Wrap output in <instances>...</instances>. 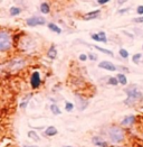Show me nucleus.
Returning <instances> with one entry per match:
<instances>
[{"label": "nucleus", "mask_w": 143, "mask_h": 147, "mask_svg": "<svg viewBox=\"0 0 143 147\" xmlns=\"http://www.w3.org/2000/svg\"><path fill=\"white\" fill-rule=\"evenodd\" d=\"M20 12H21V9L19 7H16V6H12V7H10V9H9V13H10V16H12V17L19 16Z\"/></svg>", "instance_id": "nucleus-22"}, {"label": "nucleus", "mask_w": 143, "mask_h": 147, "mask_svg": "<svg viewBox=\"0 0 143 147\" xmlns=\"http://www.w3.org/2000/svg\"><path fill=\"white\" fill-rule=\"evenodd\" d=\"M91 38H92L94 42L104 43V44L107 43V36L105 32H98V33H95V34H92V35H91Z\"/></svg>", "instance_id": "nucleus-11"}, {"label": "nucleus", "mask_w": 143, "mask_h": 147, "mask_svg": "<svg viewBox=\"0 0 143 147\" xmlns=\"http://www.w3.org/2000/svg\"><path fill=\"white\" fill-rule=\"evenodd\" d=\"M142 62H143V56H142Z\"/></svg>", "instance_id": "nucleus-38"}, {"label": "nucleus", "mask_w": 143, "mask_h": 147, "mask_svg": "<svg viewBox=\"0 0 143 147\" xmlns=\"http://www.w3.org/2000/svg\"><path fill=\"white\" fill-rule=\"evenodd\" d=\"M63 147H75V146H71V145H66V146H63Z\"/></svg>", "instance_id": "nucleus-37"}, {"label": "nucleus", "mask_w": 143, "mask_h": 147, "mask_svg": "<svg viewBox=\"0 0 143 147\" xmlns=\"http://www.w3.org/2000/svg\"><path fill=\"white\" fill-rule=\"evenodd\" d=\"M116 79H118V81H119V84H121V86H128V78H126V75H125V73H121V72H119V73L116 74Z\"/></svg>", "instance_id": "nucleus-16"}, {"label": "nucleus", "mask_w": 143, "mask_h": 147, "mask_svg": "<svg viewBox=\"0 0 143 147\" xmlns=\"http://www.w3.org/2000/svg\"><path fill=\"white\" fill-rule=\"evenodd\" d=\"M126 99L123 101L125 106L128 107H133L140 102L143 101V93L141 90H139V88L136 86H130L124 90Z\"/></svg>", "instance_id": "nucleus-2"}, {"label": "nucleus", "mask_w": 143, "mask_h": 147, "mask_svg": "<svg viewBox=\"0 0 143 147\" xmlns=\"http://www.w3.org/2000/svg\"><path fill=\"white\" fill-rule=\"evenodd\" d=\"M39 10L41 13H44V15H47L50 12V6L48 5L47 2H43V3H40V7H39Z\"/></svg>", "instance_id": "nucleus-19"}, {"label": "nucleus", "mask_w": 143, "mask_h": 147, "mask_svg": "<svg viewBox=\"0 0 143 147\" xmlns=\"http://www.w3.org/2000/svg\"><path fill=\"white\" fill-rule=\"evenodd\" d=\"M132 22L135 23V24H143V16H139L136 18H133Z\"/></svg>", "instance_id": "nucleus-29"}, {"label": "nucleus", "mask_w": 143, "mask_h": 147, "mask_svg": "<svg viewBox=\"0 0 143 147\" xmlns=\"http://www.w3.org/2000/svg\"><path fill=\"white\" fill-rule=\"evenodd\" d=\"M27 137H28L30 140L36 142V143L40 142V136L38 135V133H37L36 130H29V131L27 133Z\"/></svg>", "instance_id": "nucleus-15"}, {"label": "nucleus", "mask_w": 143, "mask_h": 147, "mask_svg": "<svg viewBox=\"0 0 143 147\" xmlns=\"http://www.w3.org/2000/svg\"><path fill=\"white\" fill-rule=\"evenodd\" d=\"M116 69L121 71V73H129L130 72V70L126 67V66H123V65H120V66H116Z\"/></svg>", "instance_id": "nucleus-27"}, {"label": "nucleus", "mask_w": 143, "mask_h": 147, "mask_svg": "<svg viewBox=\"0 0 143 147\" xmlns=\"http://www.w3.org/2000/svg\"><path fill=\"white\" fill-rule=\"evenodd\" d=\"M122 32H123V34H125V35H126L128 37H130L131 39H133V38H134V36H133V34H131V33H128L126 30H122Z\"/></svg>", "instance_id": "nucleus-34"}, {"label": "nucleus", "mask_w": 143, "mask_h": 147, "mask_svg": "<svg viewBox=\"0 0 143 147\" xmlns=\"http://www.w3.org/2000/svg\"><path fill=\"white\" fill-rule=\"evenodd\" d=\"M101 15V9H96V10H93V11H90L87 13H85L83 16L84 20H93V19H96L98 18Z\"/></svg>", "instance_id": "nucleus-12"}, {"label": "nucleus", "mask_w": 143, "mask_h": 147, "mask_svg": "<svg viewBox=\"0 0 143 147\" xmlns=\"http://www.w3.org/2000/svg\"><path fill=\"white\" fill-rule=\"evenodd\" d=\"M98 67H100V69H103V70H105V71H108V72H115V71H118L116 65L113 64L112 62H110V61L100 62V63H98Z\"/></svg>", "instance_id": "nucleus-10"}, {"label": "nucleus", "mask_w": 143, "mask_h": 147, "mask_svg": "<svg viewBox=\"0 0 143 147\" xmlns=\"http://www.w3.org/2000/svg\"><path fill=\"white\" fill-rule=\"evenodd\" d=\"M47 57L49 60H55L57 57V49L55 45H50V47L47 51Z\"/></svg>", "instance_id": "nucleus-14"}, {"label": "nucleus", "mask_w": 143, "mask_h": 147, "mask_svg": "<svg viewBox=\"0 0 143 147\" xmlns=\"http://www.w3.org/2000/svg\"><path fill=\"white\" fill-rule=\"evenodd\" d=\"M119 55L121 56V59H123V60H128L129 57H130V53H129V51L125 49H123V47H121L119 49Z\"/></svg>", "instance_id": "nucleus-21"}, {"label": "nucleus", "mask_w": 143, "mask_h": 147, "mask_svg": "<svg viewBox=\"0 0 143 147\" xmlns=\"http://www.w3.org/2000/svg\"><path fill=\"white\" fill-rule=\"evenodd\" d=\"M135 123H136V116H134V115H128V116H125L121 120L120 126H122L123 128H130Z\"/></svg>", "instance_id": "nucleus-9"}, {"label": "nucleus", "mask_w": 143, "mask_h": 147, "mask_svg": "<svg viewBox=\"0 0 143 147\" xmlns=\"http://www.w3.org/2000/svg\"><path fill=\"white\" fill-rule=\"evenodd\" d=\"M78 60H80L81 62H86L87 60H88V57H87V54H84V53L80 54V56H78Z\"/></svg>", "instance_id": "nucleus-30"}, {"label": "nucleus", "mask_w": 143, "mask_h": 147, "mask_svg": "<svg viewBox=\"0 0 143 147\" xmlns=\"http://www.w3.org/2000/svg\"><path fill=\"white\" fill-rule=\"evenodd\" d=\"M93 47L95 49H97L98 52H101V53H103V54H106L108 56H114V53L112 52V51H110V49H104V47H101V46H98V45H93Z\"/></svg>", "instance_id": "nucleus-17"}, {"label": "nucleus", "mask_w": 143, "mask_h": 147, "mask_svg": "<svg viewBox=\"0 0 143 147\" xmlns=\"http://www.w3.org/2000/svg\"><path fill=\"white\" fill-rule=\"evenodd\" d=\"M91 142H92V144L96 147H110V143L107 142L105 138H103L102 136L100 135H95L92 137V139H91Z\"/></svg>", "instance_id": "nucleus-8"}, {"label": "nucleus", "mask_w": 143, "mask_h": 147, "mask_svg": "<svg viewBox=\"0 0 143 147\" xmlns=\"http://www.w3.org/2000/svg\"><path fill=\"white\" fill-rule=\"evenodd\" d=\"M75 108V105L71 101H65V110L67 112H72Z\"/></svg>", "instance_id": "nucleus-25"}, {"label": "nucleus", "mask_w": 143, "mask_h": 147, "mask_svg": "<svg viewBox=\"0 0 143 147\" xmlns=\"http://www.w3.org/2000/svg\"><path fill=\"white\" fill-rule=\"evenodd\" d=\"M75 101H76V107L80 111H84L85 109H87V107L90 105V101L78 93L75 94Z\"/></svg>", "instance_id": "nucleus-6"}, {"label": "nucleus", "mask_w": 143, "mask_h": 147, "mask_svg": "<svg viewBox=\"0 0 143 147\" xmlns=\"http://www.w3.org/2000/svg\"><path fill=\"white\" fill-rule=\"evenodd\" d=\"M23 147H38V146H37V145H28V144L26 145V144H25V145H23Z\"/></svg>", "instance_id": "nucleus-36"}, {"label": "nucleus", "mask_w": 143, "mask_h": 147, "mask_svg": "<svg viewBox=\"0 0 143 147\" xmlns=\"http://www.w3.org/2000/svg\"><path fill=\"white\" fill-rule=\"evenodd\" d=\"M110 1H111V0H97V3H98V5H106Z\"/></svg>", "instance_id": "nucleus-33"}, {"label": "nucleus", "mask_w": 143, "mask_h": 147, "mask_svg": "<svg viewBox=\"0 0 143 147\" xmlns=\"http://www.w3.org/2000/svg\"><path fill=\"white\" fill-rule=\"evenodd\" d=\"M57 134H58V130L55 126H48L44 130V136H46V137H55Z\"/></svg>", "instance_id": "nucleus-13"}, {"label": "nucleus", "mask_w": 143, "mask_h": 147, "mask_svg": "<svg viewBox=\"0 0 143 147\" xmlns=\"http://www.w3.org/2000/svg\"><path fill=\"white\" fill-rule=\"evenodd\" d=\"M47 27L51 32H54L56 34H61V28H60L59 26H57L56 24H54V23H48Z\"/></svg>", "instance_id": "nucleus-18"}, {"label": "nucleus", "mask_w": 143, "mask_h": 147, "mask_svg": "<svg viewBox=\"0 0 143 147\" xmlns=\"http://www.w3.org/2000/svg\"><path fill=\"white\" fill-rule=\"evenodd\" d=\"M40 86H41L40 73H39V71H34L30 75V86H31V89L37 90V89L40 88Z\"/></svg>", "instance_id": "nucleus-5"}, {"label": "nucleus", "mask_w": 143, "mask_h": 147, "mask_svg": "<svg viewBox=\"0 0 143 147\" xmlns=\"http://www.w3.org/2000/svg\"><path fill=\"white\" fill-rule=\"evenodd\" d=\"M26 64V61L21 57H17V59H13L11 61L8 63V69L13 70V71H17V70H20L23 69Z\"/></svg>", "instance_id": "nucleus-7"}, {"label": "nucleus", "mask_w": 143, "mask_h": 147, "mask_svg": "<svg viewBox=\"0 0 143 147\" xmlns=\"http://www.w3.org/2000/svg\"><path fill=\"white\" fill-rule=\"evenodd\" d=\"M49 109H50L51 113H53L54 116H59L60 113H61L60 108L56 105V103H51V105H50V107H49Z\"/></svg>", "instance_id": "nucleus-20"}, {"label": "nucleus", "mask_w": 143, "mask_h": 147, "mask_svg": "<svg viewBox=\"0 0 143 147\" xmlns=\"http://www.w3.org/2000/svg\"><path fill=\"white\" fill-rule=\"evenodd\" d=\"M107 84L112 86H119V81H118L116 76H108V78H107Z\"/></svg>", "instance_id": "nucleus-24"}, {"label": "nucleus", "mask_w": 143, "mask_h": 147, "mask_svg": "<svg viewBox=\"0 0 143 147\" xmlns=\"http://www.w3.org/2000/svg\"><path fill=\"white\" fill-rule=\"evenodd\" d=\"M26 24L29 27H36V26H43L46 24V19L45 17L41 16H33L26 19Z\"/></svg>", "instance_id": "nucleus-4"}, {"label": "nucleus", "mask_w": 143, "mask_h": 147, "mask_svg": "<svg viewBox=\"0 0 143 147\" xmlns=\"http://www.w3.org/2000/svg\"><path fill=\"white\" fill-rule=\"evenodd\" d=\"M142 56H143V54H141V53H135V54L132 56V62H133L134 64L139 65V64L142 62Z\"/></svg>", "instance_id": "nucleus-23"}, {"label": "nucleus", "mask_w": 143, "mask_h": 147, "mask_svg": "<svg viewBox=\"0 0 143 147\" xmlns=\"http://www.w3.org/2000/svg\"><path fill=\"white\" fill-rule=\"evenodd\" d=\"M136 13L139 16H143V5H139L136 8Z\"/></svg>", "instance_id": "nucleus-31"}, {"label": "nucleus", "mask_w": 143, "mask_h": 147, "mask_svg": "<svg viewBox=\"0 0 143 147\" xmlns=\"http://www.w3.org/2000/svg\"><path fill=\"white\" fill-rule=\"evenodd\" d=\"M130 11V8L128 7V8H122V9H119L118 10V13H120V15H123V13H125V12Z\"/></svg>", "instance_id": "nucleus-32"}, {"label": "nucleus", "mask_w": 143, "mask_h": 147, "mask_svg": "<svg viewBox=\"0 0 143 147\" xmlns=\"http://www.w3.org/2000/svg\"><path fill=\"white\" fill-rule=\"evenodd\" d=\"M87 57L90 59V61H93V62H95V61H97V55L96 54H94V53H88L87 54Z\"/></svg>", "instance_id": "nucleus-28"}, {"label": "nucleus", "mask_w": 143, "mask_h": 147, "mask_svg": "<svg viewBox=\"0 0 143 147\" xmlns=\"http://www.w3.org/2000/svg\"><path fill=\"white\" fill-rule=\"evenodd\" d=\"M30 97H31V94H29L28 96V98H26V99H24L20 103H19V108L20 109H25L26 107H27V105H28V102H29V99H30Z\"/></svg>", "instance_id": "nucleus-26"}, {"label": "nucleus", "mask_w": 143, "mask_h": 147, "mask_svg": "<svg viewBox=\"0 0 143 147\" xmlns=\"http://www.w3.org/2000/svg\"><path fill=\"white\" fill-rule=\"evenodd\" d=\"M142 49H143V44H142Z\"/></svg>", "instance_id": "nucleus-39"}, {"label": "nucleus", "mask_w": 143, "mask_h": 147, "mask_svg": "<svg viewBox=\"0 0 143 147\" xmlns=\"http://www.w3.org/2000/svg\"><path fill=\"white\" fill-rule=\"evenodd\" d=\"M104 136L107 142L113 145H121L126 139V131L120 125H110L104 129Z\"/></svg>", "instance_id": "nucleus-1"}, {"label": "nucleus", "mask_w": 143, "mask_h": 147, "mask_svg": "<svg viewBox=\"0 0 143 147\" xmlns=\"http://www.w3.org/2000/svg\"><path fill=\"white\" fill-rule=\"evenodd\" d=\"M126 1H128V0H118V5H119V6H123Z\"/></svg>", "instance_id": "nucleus-35"}, {"label": "nucleus", "mask_w": 143, "mask_h": 147, "mask_svg": "<svg viewBox=\"0 0 143 147\" xmlns=\"http://www.w3.org/2000/svg\"><path fill=\"white\" fill-rule=\"evenodd\" d=\"M13 39L10 32L0 30V53H7L12 49Z\"/></svg>", "instance_id": "nucleus-3"}]
</instances>
